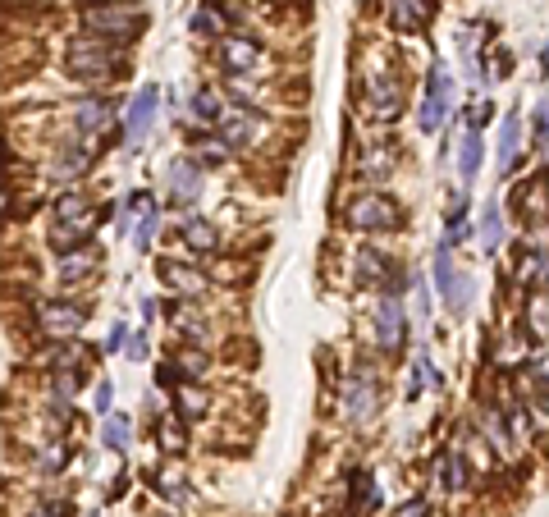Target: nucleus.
Returning a JSON list of instances; mask_svg holds the SVG:
<instances>
[{"mask_svg": "<svg viewBox=\"0 0 549 517\" xmlns=\"http://www.w3.org/2000/svg\"><path fill=\"white\" fill-rule=\"evenodd\" d=\"M65 69L78 83H115V74L124 69V42H110L97 33L74 37L65 51Z\"/></svg>", "mask_w": 549, "mask_h": 517, "instance_id": "obj_1", "label": "nucleus"}, {"mask_svg": "<svg viewBox=\"0 0 549 517\" xmlns=\"http://www.w3.org/2000/svg\"><path fill=\"white\" fill-rule=\"evenodd\" d=\"M147 10L138 0H92L83 10V28L97 37H110V42H133V37L147 33Z\"/></svg>", "mask_w": 549, "mask_h": 517, "instance_id": "obj_2", "label": "nucleus"}, {"mask_svg": "<svg viewBox=\"0 0 549 517\" xmlns=\"http://www.w3.org/2000/svg\"><path fill=\"white\" fill-rule=\"evenodd\" d=\"M348 229H362V234H380V229H403V206L385 193H357L344 206Z\"/></svg>", "mask_w": 549, "mask_h": 517, "instance_id": "obj_3", "label": "nucleus"}, {"mask_svg": "<svg viewBox=\"0 0 549 517\" xmlns=\"http://www.w3.org/2000/svg\"><path fill=\"white\" fill-rule=\"evenodd\" d=\"M83 321H87V312L69 298L37 302V330H42L46 339H78V334H83Z\"/></svg>", "mask_w": 549, "mask_h": 517, "instance_id": "obj_4", "label": "nucleus"}, {"mask_svg": "<svg viewBox=\"0 0 549 517\" xmlns=\"http://www.w3.org/2000/svg\"><path fill=\"white\" fill-rule=\"evenodd\" d=\"M376 408H380L376 371H371V367H357V376H348V385H344V421H353V426H366V421L376 417Z\"/></svg>", "mask_w": 549, "mask_h": 517, "instance_id": "obj_5", "label": "nucleus"}, {"mask_svg": "<svg viewBox=\"0 0 549 517\" xmlns=\"http://www.w3.org/2000/svg\"><path fill=\"white\" fill-rule=\"evenodd\" d=\"M261 65H266V55H261V46L252 42V37H225V42H220V69H225L229 78H248V74H257Z\"/></svg>", "mask_w": 549, "mask_h": 517, "instance_id": "obj_6", "label": "nucleus"}, {"mask_svg": "<svg viewBox=\"0 0 549 517\" xmlns=\"http://www.w3.org/2000/svg\"><path fill=\"white\" fill-rule=\"evenodd\" d=\"M165 188H170V202L174 206H188L202 197V165L193 156H179V161L165 165Z\"/></svg>", "mask_w": 549, "mask_h": 517, "instance_id": "obj_7", "label": "nucleus"}, {"mask_svg": "<svg viewBox=\"0 0 549 517\" xmlns=\"http://www.w3.org/2000/svg\"><path fill=\"white\" fill-rule=\"evenodd\" d=\"M156 106H161V92L156 87H142L138 97L129 101V115H124V142L133 147H142V138L151 133V124H156Z\"/></svg>", "mask_w": 549, "mask_h": 517, "instance_id": "obj_8", "label": "nucleus"}, {"mask_svg": "<svg viewBox=\"0 0 549 517\" xmlns=\"http://www.w3.org/2000/svg\"><path fill=\"white\" fill-rule=\"evenodd\" d=\"M366 106H371V115L380 119V124H394V119L403 115V87L394 74H376L371 83H366Z\"/></svg>", "mask_w": 549, "mask_h": 517, "instance_id": "obj_9", "label": "nucleus"}, {"mask_svg": "<svg viewBox=\"0 0 549 517\" xmlns=\"http://www.w3.org/2000/svg\"><path fill=\"white\" fill-rule=\"evenodd\" d=\"M110 119H115V101L101 97V92L97 97H83L74 106V133L83 142H92V138H101V133L110 129Z\"/></svg>", "mask_w": 549, "mask_h": 517, "instance_id": "obj_10", "label": "nucleus"}, {"mask_svg": "<svg viewBox=\"0 0 549 517\" xmlns=\"http://www.w3.org/2000/svg\"><path fill=\"white\" fill-rule=\"evenodd\" d=\"M444 110H449V74H444V65H435L431 74H426V101H421V133H435L444 124Z\"/></svg>", "mask_w": 549, "mask_h": 517, "instance_id": "obj_11", "label": "nucleus"}, {"mask_svg": "<svg viewBox=\"0 0 549 517\" xmlns=\"http://www.w3.org/2000/svg\"><path fill=\"white\" fill-rule=\"evenodd\" d=\"M376 339H380V348L385 353H399L403 348V339H408V321H403V302H399V293H385L380 298V307H376Z\"/></svg>", "mask_w": 549, "mask_h": 517, "instance_id": "obj_12", "label": "nucleus"}, {"mask_svg": "<svg viewBox=\"0 0 549 517\" xmlns=\"http://www.w3.org/2000/svg\"><path fill=\"white\" fill-rule=\"evenodd\" d=\"M156 275H161V284H170V289H174V298H197V293L206 289V275L197 266H188V261L161 257V261H156Z\"/></svg>", "mask_w": 549, "mask_h": 517, "instance_id": "obj_13", "label": "nucleus"}, {"mask_svg": "<svg viewBox=\"0 0 549 517\" xmlns=\"http://www.w3.org/2000/svg\"><path fill=\"white\" fill-rule=\"evenodd\" d=\"M97 165V142H69V147L55 151V161H51V174L55 179H78V174H87Z\"/></svg>", "mask_w": 549, "mask_h": 517, "instance_id": "obj_14", "label": "nucleus"}, {"mask_svg": "<svg viewBox=\"0 0 549 517\" xmlns=\"http://www.w3.org/2000/svg\"><path fill=\"white\" fill-rule=\"evenodd\" d=\"M220 129V142H225L229 151H248L252 142H257V115L252 110H225V119L216 124Z\"/></svg>", "mask_w": 549, "mask_h": 517, "instance_id": "obj_15", "label": "nucleus"}, {"mask_svg": "<svg viewBox=\"0 0 549 517\" xmlns=\"http://www.w3.org/2000/svg\"><path fill=\"white\" fill-rule=\"evenodd\" d=\"M51 220H55V225L92 220V193H87V188H69V193H60V197H55V206H51Z\"/></svg>", "mask_w": 549, "mask_h": 517, "instance_id": "obj_16", "label": "nucleus"}, {"mask_svg": "<svg viewBox=\"0 0 549 517\" xmlns=\"http://www.w3.org/2000/svg\"><path fill=\"white\" fill-rule=\"evenodd\" d=\"M426 19H431L426 0H389V23L399 33H417V28H426Z\"/></svg>", "mask_w": 549, "mask_h": 517, "instance_id": "obj_17", "label": "nucleus"}, {"mask_svg": "<svg viewBox=\"0 0 549 517\" xmlns=\"http://www.w3.org/2000/svg\"><path fill=\"white\" fill-rule=\"evenodd\" d=\"M170 403H174V417L179 421H202L206 417V394L197 385H188V380H179V385L170 389Z\"/></svg>", "mask_w": 549, "mask_h": 517, "instance_id": "obj_18", "label": "nucleus"}, {"mask_svg": "<svg viewBox=\"0 0 549 517\" xmlns=\"http://www.w3.org/2000/svg\"><path fill=\"white\" fill-rule=\"evenodd\" d=\"M87 238H92V220H69V225H51V248L60 252V257H69V252L87 248Z\"/></svg>", "mask_w": 549, "mask_h": 517, "instance_id": "obj_19", "label": "nucleus"}, {"mask_svg": "<svg viewBox=\"0 0 549 517\" xmlns=\"http://www.w3.org/2000/svg\"><path fill=\"white\" fill-rule=\"evenodd\" d=\"M101 266V248H78V252H69L65 261H60V284H78V280H87L92 270Z\"/></svg>", "mask_w": 549, "mask_h": 517, "instance_id": "obj_20", "label": "nucleus"}, {"mask_svg": "<svg viewBox=\"0 0 549 517\" xmlns=\"http://www.w3.org/2000/svg\"><path fill=\"white\" fill-rule=\"evenodd\" d=\"M156 229H161V211H156V197L147 193V197H142V206H138V216H133V229H129L133 248H151Z\"/></svg>", "mask_w": 549, "mask_h": 517, "instance_id": "obj_21", "label": "nucleus"}, {"mask_svg": "<svg viewBox=\"0 0 549 517\" xmlns=\"http://www.w3.org/2000/svg\"><path fill=\"white\" fill-rule=\"evenodd\" d=\"M179 234H183V243H188L193 252H216L220 248V229L211 225V220H202V216H188Z\"/></svg>", "mask_w": 549, "mask_h": 517, "instance_id": "obj_22", "label": "nucleus"}, {"mask_svg": "<svg viewBox=\"0 0 549 517\" xmlns=\"http://www.w3.org/2000/svg\"><path fill=\"white\" fill-rule=\"evenodd\" d=\"M188 110H193L197 124H220V119H225V101H220L216 87H197L193 101H188Z\"/></svg>", "mask_w": 549, "mask_h": 517, "instance_id": "obj_23", "label": "nucleus"}, {"mask_svg": "<svg viewBox=\"0 0 549 517\" xmlns=\"http://www.w3.org/2000/svg\"><path fill=\"white\" fill-rule=\"evenodd\" d=\"M193 161L202 165V170H216V165L229 161V147L220 142V133H197L193 138Z\"/></svg>", "mask_w": 549, "mask_h": 517, "instance_id": "obj_24", "label": "nucleus"}, {"mask_svg": "<svg viewBox=\"0 0 549 517\" xmlns=\"http://www.w3.org/2000/svg\"><path fill=\"white\" fill-rule=\"evenodd\" d=\"M170 367L179 371L183 380H197L206 367H211V357L202 353V344H183V348H174V357H170Z\"/></svg>", "mask_w": 549, "mask_h": 517, "instance_id": "obj_25", "label": "nucleus"}, {"mask_svg": "<svg viewBox=\"0 0 549 517\" xmlns=\"http://www.w3.org/2000/svg\"><path fill=\"white\" fill-rule=\"evenodd\" d=\"M389 270H394V261H389V257H380L376 248H366L362 257H357V284H380V289H385Z\"/></svg>", "mask_w": 549, "mask_h": 517, "instance_id": "obj_26", "label": "nucleus"}, {"mask_svg": "<svg viewBox=\"0 0 549 517\" xmlns=\"http://www.w3.org/2000/svg\"><path fill=\"white\" fill-rule=\"evenodd\" d=\"M481 248L485 252L504 248V211H499V202H485L481 211Z\"/></svg>", "mask_w": 549, "mask_h": 517, "instance_id": "obj_27", "label": "nucleus"}, {"mask_svg": "<svg viewBox=\"0 0 549 517\" xmlns=\"http://www.w3.org/2000/svg\"><path fill=\"white\" fill-rule=\"evenodd\" d=\"M101 444H106V449H115V453H124L133 444V421L124 417V412H110L106 426H101Z\"/></svg>", "mask_w": 549, "mask_h": 517, "instance_id": "obj_28", "label": "nucleus"}, {"mask_svg": "<svg viewBox=\"0 0 549 517\" xmlns=\"http://www.w3.org/2000/svg\"><path fill=\"white\" fill-rule=\"evenodd\" d=\"M481 156H485L481 133H476V129H467L463 151H458V174H463V184H472V179H476V170H481Z\"/></svg>", "mask_w": 549, "mask_h": 517, "instance_id": "obj_29", "label": "nucleus"}, {"mask_svg": "<svg viewBox=\"0 0 549 517\" xmlns=\"http://www.w3.org/2000/svg\"><path fill=\"white\" fill-rule=\"evenodd\" d=\"M65 463H69V444L65 440H51V444L37 449V472L42 476H60L65 472Z\"/></svg>", "mask_w": 549, "mask_h": 517, "instance_id": "obj_30", "label": "nucleus"}, {"mask_svg": "<svg viewBox=\"0 0 549 517\" xmlns=\"http://www.w3.org/2000/svg\"><path fill=\"white\" fill-rule=\"evenodd\" d=\"M188 28H193L197 37H206V42H225V19H220L216 10H206V5L188 19Z\"/></svg>", "mask_w": 549, "mask_h": 517, "instance_id": "obj_31", "label": "nucleus"}, {"mask_svg": "<svg viewBox=\"0 0 549 517\" xmlns=\"http://www.w3.org/2000/svg\"><path fill=\"white\" fill-rule=\"evenodd\" d=\"M517 138H522V124H517V115H508L504 129H499V165L504 170H513V161H517Z\"/></svg>", "mask_w": 549, "mask_h": 517, "instance_id": "obj_32", "label": "nucleus"}, {"mask_svg": "<svg viewBox=\"0 0 549 517\" xmlns=\"http://www.w3.org/2000/svg\"><path fill=\"white\" fill-rule=\"evenodd\" d=\"M444 307H449V316H467V307H472V275L453 280V289L444 293Z\"/></svg>", "mask_w": 549, "mask_h": 517, "instance_id": "obj_33", "label": "nucleus"}, {"mask_svg": "<svg viewBox=\"0 0 549 517\" xmlns=\"http://www.w3.org/2000/svg\"><path fill=\"white\" fill-rule=\"evenodd\" d=\"M69 421H74V408H69V399H51V403H46V426H51V431L65 435Z\"/></svg>", "mask_w": 549, "mask_h": 517, "instance_id": "obj_34", "label": "nucleus"}, {"mask_svg": "<svg viewBox=\"0 0 549 517\" xmlns=\"http://www.w3.org/2000/svg\"><path fill=\"white\" fill-rule=\"evenodd\" d=\"M463 485H467L463 453H449V458H444V490H463Z\"/></svg>", "mask_w": 549, "mask_h": 517, "instance_id": "obj_35", "label": "nucleus"}, {"mask_svg": "<svg viewBox=\"0 0 549 517\" xmlns=\"http://www.w3.org/2000/svg\"><path fill=\"white\" fill-rule=\"evenodd\" d=\"M435 385H440V380H435V367H431V357L421 353V357H417V367H412V399H417L421 389H435Z\"/></svg>", "mask_w": 549, "mask_h": 517, "instance_id": "obj_36", "label": "nucleus"}, {"mask_svg": "<svg viewBox=\"0 0 549 517\" xmlns=\"http://www.w3.org/2000/svg\"><path fill=\"white\" fill-rule=\"evenodd\" d=\"M156 490H161V499H170V504H183L188 499V485L179 481V476H156Z\"/></svg>", "mask_w": 549, "mask_h": 517, "instance_id": "obj_37", "label": "nucleus"}, {"mask_svg": "<svg viewBox=\"0 0 549 517\" xmlns=\"http://www.w3.org/2000/svg\"><path fill=\"white\" fill-rule=\"evenodd\" d=\"M435 280H440V293H449L453 280H458V275H453V257L444 248H440V257H435Z\"/></svg>", "mask_w": 549, "mask_h": 517, "instance_id": "obj_38", "label": "nucleus"}, {"mask_svg": "<svg viewBox=\"0 0 549 517\" xmlns=\"http://www.w3.org/2000/svg\"><path fill=\"white\" fill-rule=\"evenodd\" d=\"M156 440H161V449L183 453V431H179V421H170V426H165V421H161V431H156Z\"/></svg>", "mask_w": 549, "mask_h": 517, "instance_id": "obj_39", "label": "nucleus"}, {"mask_svg": "<svg viewBox=\"0 0 549 517\" xmlns=\"http://www.w3.org/2000/svg\"><path fill=\"white\" fill-rule=\"evenodd\" d=\"M110 399H115V389H110V380H101V385H97V394H92V412L110 417Z\"/></svg>", "mask_w": 549, "mask_h": 517, "instance_id": "obj_40", "label": "nucleus"}, {"mask_svg": "<svg viewBox=\"0 0 549 517\" xmlns=\"http://www.w3.org/2000/svg\"><path fill=\"white\" fill-rule=\"evenodd\" d=\"M545 142H549V97L536 110V147H545Z\"/></svg>", "mask_w": 549, "mask_h": 517, "instance_id": "obj_41", "label": "nucleus"}, {"mask_svg": "<svg viewBox=\"0 0 549 517\" xmlns=\"http://www.w3.org/2000/svg\"><path fill=\"white\" fill-rule=\"evenodd\" d=\"M124 353H129L133 362H142V357H147V339H142L138 330H129V339H124Z\"/></svg>", "mask_w": 549, "mask_h": 517, "instance_id": "obj_42", "label": "nucleus"}, {"mask_svg": "<svg viewBox=\"0 0 549 517\" xmlns=\"http://www.w3.org/2000/svg\"><path fill=\"white\" fill-rule=\"evenodd\" d=\"M490 115H495V106H485V101H481V106H472V110H467V124H472V129L481 133V124H485V119H490Z\"/></svg>", "mask_w": 549, "mask_h": 517, "instance_id": "obj_43", "label": "nucleus"}, {"mask_svg": "<svg viewBox=\"0 0 549 517\" xmlns=\"http://www.w3.org/2000/svg\"><path fill=\"white\" fill-rule=\"evenodd\" d=\"M28 517H69V504L60 499V504H42L37 513H28Z\"/></svg>", "mask_w": 549, "mask_h": 517, "instance_id": "obj_44", "label": "nucleus"}, {"mask_svg": "<svg viewBox=\"0 0 549 517\" xmlns=\"http://www.w3.org/2000/svg\"><path fill=\"white\" fill-rule=\"evenodd\" d=\"M124 339H129V325H115V330H110V339H106V348H110V353H119V348H124Z\"/></svg>", "mask_w": 549, "mask_h": 517, "instance_id": "obj_45", "label": "nucleus"}, {"mask_svg": "<svg viewBox=\"0 0 549 517\" xmlns=\"http://www.w3.org/2000/svg\"><path fill=\"white\" fill-rule=\"evenodd\" d=\"M399 517H426V504H408Z\"/></svg>", "mask_w": 549, "mask_h": 517, "instance_id": "obj_46", "label": "nucleus"}]
</instances>
